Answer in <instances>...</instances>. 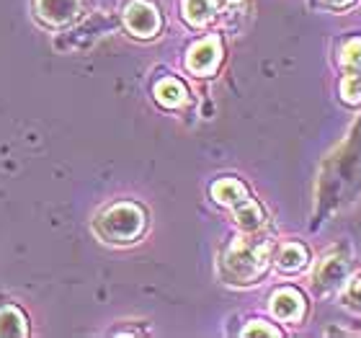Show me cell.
Masks as SVG:
<instances>
[{"label": "cell", "mask_w": 361, "mask_h": 338, "mask_svg": "<svg viewBox=\"0 0 361 338\" xmlns=\"http://www.w3.org/2000/svg\"><path fill=\"white\" fill-rule=\"evenodd\" d=\"M212 196L217 204H225V207H238L240 202L248 199V188L243 186L238 179H219L212 183Z\"/></svg>", "instance_id": "9c48e42d"}, {"label": "cell", "mask_w": 361, "mask_h": 338, "mask_svg": "<svg viewBox=\"0 0 361 338\" xmlns=\"http://www.w3.org/2000/svg\"><path fill=\"white\" fill-rule=\"evenodd\" d=\"M271 263V241L253 233L235 238L222 255V274L230 284H253Z\"/></svg>", "instance_id": "6da1fadb"}, {"label": "cell", "mask_w": 361, "mask_h": 338, "mask_svg": "<svg viewBox=\"0 0 361 338\" xmlns=\"http://www.w3.org/2000/svg\"><path fill=\"white\" fill-rule=\"evenodd\" d=\"M243 336H248V338H253V336L276 338V336H281V331H279V328H274V325L264 323V320H253L250 325H245V331H243Z\"/></svg>", "instance_id": "ac0fdd59"}, {"label": "cell", "mask_w": 361, "mask_h": 338, "mask_svg": "<svg viewBox=\"0 0 361 338\" xmlns=\"http://www.w3.org/2000/svg\"><path fill=\"white\" fill-rule=\"evenodd\" d=\"M219 0H183V18H186L191 26L202 29L214 18L217 13Z\"/></svg>", "instance_id": "8fae6325"}, {"label": "cell", "mask_w": 361, "mask_h": 338, "mask_svg": "<svg viewBox=\"0 0 361 338\" xmlns=\"http://www.w3.org/2000/svg\"><path fill=\"white\" fill-rule=\"evenodd\" d=\"M325 3H328L331 8H346V6H351L354 0H325Z\"/></svg>", "instance_id": "d6986e66"}, {"label": "cell", "mask_w": 361, "mask_h": 338, "mask_svg": "<svg viewBox=\"0 0 361 338\" xmlns=\"http://www.w3.org/2000/svg\"><path fill=\"white\" fill-rule=\"evenodd\" d=\"M271 313L281 323H300L305 318V297L292 286L276 289L271 294Z\"/></svg>", "instance_id": "52a82bcc"}, {"label": "cell", "mask_w": 361, "mask_h": 338, "mask_svg": "<svg viewBox=\"0 0 361 338\" xmlns=\"http://www.w3.org/2000/svg\"><path fill=\"white\" fill-rule=\"evenodd\" d=\"M114 31L111 18L106 13H93L85 21H80V26H75L73 31H68L62 39H54V47L60 52H83L88 47H93L98 39H104L106 34Z\"/></svg>", "instance_id": "3957f363"}, {"label": "cell", "mask_w": 361, "mask_h": 338, "mask_svg": "<svg viewBox=\"0 0 361 338\" xmlns=\"http://www.w3.org/2000/svg\"><path fill=\"white\" fill-rule=\"evenodd\" d=\"M348 277V258L341 255L338 251L323 255V261L317 263L315 269V289L320 294L325 292H336Z\"/></svg>", "instance_id": "8992f818"}, {"label": "cell", "mask_w": 361, "mask_h": 338, "mask_svg": "<svg viewBox=\"0 0 361 338\" xmlns=\"http://www.w3.org/2000/svg\"><path fill=\"white\" fill-rule=\"evenodd\" d=\"M83 0H37V16L47 26H68L80 16Z\"/></svg>", "instance_id": "ba28073f"}, {"label": "cell", "mask_w": 361, "mask_h": 338, "mask_svg": "<svg viewBox=\"0 0 361 338\" xmlns=\"http://www.w3.org/2000/svg\"><path fill=\"white\" fill-rule=\"evenodd\" d=\"M341 96L346 104H361V70H351L341 80Z\"/></svg>", "instance_id": "9a60e30c"}, {"label": "cell", "mask_w": 361, "mask_h": 338, "mask_svg": "<svg viewBox=\"0 0 361 338\" xmlns=\"http://www.w3.org/2000/svg\"><path fill=\"white\" fill-rule=\"evenodd\" d=\"M341 300H343V305H346L348 310L361 313V274H359V277H354L346 286H343Z\"/></svg>", "instance_id": "e0dca14e"}, {"label": "cell", "mask_w": 361, "mask_h": 338, "mask_svg": "<svg viewBox=\"0 0 361 338\" xmlns=\"http://www.w3.org/2000/svg\"><path fill=\"white\" fill-rule=\"evenodd\" d=\"M0 336L6 338H18V336H29V325H26V318H23L21 310L11 308H0Z\"/></svg>", "instance_id": "5bb4252c"}, {"label": "cell", "mask_w": 361, "mask_h": 338, "mask_svg": "<svg viewBox=\"0 0 361 338\" xmlns=\"http://www.w3.org/2000/svg\"><path fill=\"white\" fill-rule=\"evenodd\" d=\"M155 98H158L160 106H166V109H178V106L186 104L188 98V90L186 85L176 80V78H163L158 85H155Z\"/></svg>", "instance_id": "30bf717a"}, {"label": "cell", "mask_w": 361, "mask_h": 338, "mask_svg": "<svg viewBox=\"0 0 361 338\" xmlns=\"http://www.w3.org/2000/svg\"><path fill=\"white\" fill-rule=\"evenodd\" d=\"M222 62V42L219 37H207L196 42L186 54V68L194 76H212Z\"/></svg>", "instance_id": "5b68a950"}, {"label": "cell", "mask_w": 361, "mask_h": 338, "mask_svg": "<svg viewBox=\"0 0 361 338\" xmlns=\"http://www.w3.org/2000/svg\"><path fill=\"white\" fill-rule=\"evenodd\" d=\"M160 13L158 8L147 3V0H132L127 8H124V26H127L135 37L140 39H150L160 31Z\"/></svg>", "instance_id": "277c9868"}, {"label": "cell", "mask_w": 361, "mask_h": 338, "mask_svg": "<svg viewBox=\"0 0 361 338\" xmlns=\"http://www.w3.org/2000/svg\"><path fill=\"white\" fill-rule=\"evenodd\" d=\"M341 65L346 70H361V37L346 42L343 52H341Z\"/></svg>", "instance_id": "2e32d148"}, {"label": "cell", "mask_w": 361, "mask_h": 338, "mask_svg": "<svg viewBox=\"0 0 361 338\" xmlns=\"http://www.w3.org/2000/svg\"><path fill=\"white\" fill-rule=\"evenodd\" d=\"M276 266L281 271H286V274L302 271L307 266V248H305L302 243H286L276 253Z\"/></svg>", "instance_id": "4fadbf2b"}, {"label": "cell", "mask_w": 361, "mask_h": 338, "mask_svg": "<svg viewBox=\"0 0 361 338\" xmlns=\"http://www.w3.org/2000/svg\"><path fill=\"white\" fill-rule=\"evenodd\" d=\"M235 212V222H238V227L240 230H245V233H256V230H261V225H264V210L258 207L253 199H245V202H240L238 207H233Z\"/></svg>", "instance_id": "7c38bea8"}, {"label": "cell", "mask_w": 361, "mask_h": 338, "mask_svg": "<svg viewBox=\"0 0 361 338\" xmlns=\"http://www.w3.org/2000/svg\"><path fill=\"white\" fill-rule=\"evenodd\" d=\"M93 230L106 243H132L145 230V212L132 202L111 204L96 217Z\"/></svg>", "instance_id": "7a4b0ae2"}]
</instances>
